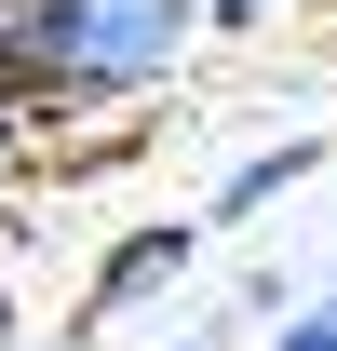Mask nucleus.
I'll use <instances>...</instances> for the list:
<instances>
[{"mask_svg":"<svg viewBox=\"0 0 337 351\" xmlns=\"http://www.w3.org/2000/svg\"><path fill=\"white\" fill-rule=\"evenodd\" d=\"M203 41L189 0H27V41H14V95L27 122H82V108H135L162 95Z\"/></svg>","mask_w":337,"mask_h":351,"instance_id":"obj_1","label":"nucleus"},{"mask_svg":"<svg viewBox=\"0 0 337 351\" xmlns=\"http://www.w3.org/2000/svg\"><path fill=\"white\" fill-rule=\"evenodd\" d=\"M203 257V217H135L108 257H95V311H135V298H162L175 270Z\"/></svg>","mask_w":337,"mask_h":351,"instance_id":"obj_2","label":"nucleus"},{"mask_svg":"<svg viewBox=\"0 0 337 351\" xmlns=\"http://www.w3.org/2000/svg\"><path fill=\"white\" fill-rule=\"evenodd\" d=\"M310 162H324L310 135H284V149H256V162H229V176H216V217H270L284 189H310ZM216 217H203V230H216Z\"/></svg>","mask_w":337,"mask_h":351,"instance_id":"obj_3","label":"nucleus"},{"mask_svg":"<svg viewBox=\"0 0 337 351\" xmlns=\"http://www.w3.org/2000/svg\"><path fill=\"white\" fill-rule=\"evenodd\" d=\"M189 14H203V41H216V27H270V14H297V0H189Z\"/></svg>","mask_w":337,"mask_h":351,"instance_id":"obj_4","label":"nucleus"},{"mask_svg":"<svg viewBox=\"0 0 337 351\" xmlns=\"http://www.w3.org/2000/svg\"><path fill=\"white\" fill-rule=\"evenodd\" d=\"M27 135H41V122H27V95H14V82H0V176H14V162H27Z\"/></svg>","mask_w":337,"mask_h":351,"instance_id":"obj_5","label":"nucleus"},{"mask_svg":"<svg viewBox=\"0 0 337 351\" xmlns=\"http://www.w3.org/2000/svg\"><path fill=\"white\" fill-rule=\"evenodd\" d=\"M270 351H337V324H324V311H297V324H270Z\"/></svg>","mask_w":337,"mask_h":351,"instance_id":"obj_6","label":"nucleus"},{"mask_svg":"<svg viewBox=\"0 0 337 351\" xmlns=\"http://www.w3.org/2000/svg\"><path fill=\"white\" fill-rule=\"evenodd\" d=\"M0 351H14V284H0Z\"/></svg>","mask_w":337,"mask_h":351,"instance_id":"obj_7","label":"nucleus"},{"mask_svg":"<svg viewBox=\"0 0 337 351\" xmlns=\"http://www.w3.org/2000/svg\"><path fill=\"white\" fill-rule=\"evenodd\" d=\"M310 311H324V324H337V284H324V298H310Z\"/></svg>","mask_w":337,"mask_h":351,"instance_id":"obj_8","label":"nucleus"},{"mask_svg":"<svg viewBox=\"0 0 337 351\" xmlns=\"http://www.w3.org/2000/svg\"><path fill=\"white\" fill-rule=\"evenodd\" d=\"M189 351H203V338H189Z\"/></svg>","mask_w":337,"mask_h":351,"instance_id":"obj_9","label":"nucleus"}]
</instances>
